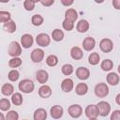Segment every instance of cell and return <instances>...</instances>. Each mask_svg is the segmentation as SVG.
Wrapping results in <instances>:
<instances>
[{"label": "cell", "instance_id": "1", "mask_svg": "<svg viewBox=\"0 0 120 120\" xmlns=\"http://www.w3.org/2000/svg\"><path fill=\"white\" fill-rule=\"evenodd\" d=\"M19 90L22 91V93H25V94H29V93H32L34 91V88H35V84L34 82L29 80V79H24V80H22L20 82H19Z\"/></svg>", "mask_w": 120, "mask_h": 120}, {"label": "cell", "instance_id": "2", "mask_svg": "<svg viewBox=\"0 0 120 120\" xmlns=\"http://www.w3.org/2000/svg\"><path fill=\"white\" fill-rule=\"evenodd\" d=\"M8 55L12 57H18L22 54V45L19 44L17 41H12L8 45Z\"/></svg>", "mask_w": 120, "mask_h": 120}, {"label": "cell", "instance_id": "3", "mask_svg": "<svg viewBox=\"0 0 120 120\" xmlns=\"http://www.w3.org/2000/svg\"><path fill=\"white\" fill-rule=\"evenodd\" d=\"M109 94V87L104 82H99L95 86V95L98 98H104Z\"/></svg>", "mask_w": 120, "mask_h": 120}, {"label": "cell", "instance_id": "4", "mask_svg": "<svg viewBox=\"0 0 120 120\" xmlns=\"http://www.w3.org/2000/svg\"><path fill=\"white\" fill-rule=\"evenodd\" d=\"M36 42L40 47H47L51 42V38L45 33H40L36 38Z\"/></svg>", "mask_w": 120, "mask_h": 120}, {"label": "cell", "instance_id": "5", "mask_svg": "<svg viewBox=\"0 0 120 120\" xmlns=\"http://www.w3.org/2000/svg\"><path fill=\"white\" fill-rule=\"evenodd\" d=\"M68 112L72 118H79L82 113V108L78 104H73L68 107Z\"/></svg>", "mask_w": 120, "mask_h": 120}, {"label": "cell", "instance_id": "6", "mask_svg": "<svg viewBox=\"0 0 120 120\" xmlns=\"http://www.w3.org/2000/svg\"><path fill=\"white\" fill-rule=\"evenodd\" d=\"M99 114V111L98 108V105L95 104H90L85 108V115L91 119V118H97L98 115Z\"/></svg>", "mask_w": 120, "mask_h": 120}, {"label": "cell", "instance_id": "7", "mask_svg": "<svg viewBox=\"0 0 120 120\" xmlns=\"http://www.w3.org/2000/svg\"><path fill=\"white\" fill-rule=\"evenodd\" d=\"M99 48L103 52H110L113 49V43L110 38H103L99 42Z\"/></svg>", "mask_w": 120, "mask_h": 120}, {"label": "cell", "instance_id": "8", "mask_svg": "<svg viewBox=\"0 0 120 120\" xmlns=\"http://www.w3.org/2000/svg\"><path fill=\"white\" fill-rule=\"evenodd\" d=\"M98 108L99 111V115L107 116L111 112V105L106 101H99L98 103Z\"/></svg>", "mask_w": 120, "mask_h": 120}, {"label": "cell", "instance_id": "9", "mask_svg": "<svg viewBox=\"0 0 120 120\" xmlns=\"http://www.w3.org/2000/svg\"><path fill=\"white\" fill-rule=\"evenodd\" d=\"M34 42V38L31 35L29 34H24L22 36L21 38V45L22 46V48L24 49H28L33 45Z\"/></svg>", "mask_w": 120, "mask_h": 120}, {"label": "cell", "instance_id": "10", "mask_svg": "<svg viewBox=\"0 0 120 120\" xmlns=\"http://www.w3.org/2000/svg\"><path fill=\"white\" fill-rule=\"evenodd\" d=\"M76 76H77L78 79L84 81V80H87L89 78L90 71H89L88 68H86L84 67H80L76 69Z\"/></svg>", "mask_w": 120, "mask_h": 120}, {"label": "cell", "instance_id": "11", "mask_svg": "<svg viewBox=\"0 0 120 120\" xmlns=\"http://www.w3.org/2000/svg\"><path fill=\"white\" fill-rule=\"evenodd\" d=\"M44 57V52L41 49H35L31 52V59L35 63H39L43 60Z\"/></svg>", "mask_w": 120, "mask_h": 120}, {"label": "cell", "instance_id": "12", "mask_svg": "<svg viewBox=\"0 0 120 120\" xmlns=\"http://www.w3.org/2000/svg\"><path fill=\"white\" fill-rule=\"evenodd\" d=\"M50 112H51V115L53 119H59V118L62 117L64 110L60 105H54L51 108Z\"/></svg>", "mask_w": 120, "mask_h": 120}, {"label": "cell", "instance_id": "13", "mask_svg": "<svg viewBox=\"0 0 120 120\" xmlns=\"http://www.w3.org/2000/svg\"><path fill=\"white\" fill-rule=\"evenodd\" d=\"M95 45H96V40L94 38L92 37H87L83 39L82 41V47L85 51H92L94 48H95Z\"/></svg>", "mask_w": 120, "mask_h": 120}, {"label": "cell", "instance_id": "14", "mask_svg": "<svg viewBox=\"0 0 120 120\" xmlns=\"http://www.w3.org/2000/svg\"><path fill=\"white\" fill-rule=\"evenodd\" d=\"M38 95L42 98H48L52 95V88L47 84H43L38 89Z\"/></svg>", "mask_w": 120, "mask_h": 120}, {"label": "cell", "instance_id": "15", "mask_svg": "<svg viewBox=\"0 0 120 120\" xmlns=\"http://www.w3.org/2000/svg\"><path fill=\"white\" fill-rule=\"evenodd\" d=\"M74 87V83L73 81L70 78H67L65 80H63L62 83H61V89L66 92V93H69Z\"/></svg>", "mask_w": 120, "mask_h": 120}, {"label": "cell", "instance_id": "16", "mask_svg": "<svg viewBox=\"0 0 120 120\" xmlns=\"http://www.w3.org/2000/svg\"><path fill=\"white\" fill-rule=\"evenodd\" d=\"M36 79L37 81L39 82V83H45L48 79H49V75H48V72L44 69H39L38 70L37 72V75H36Z\"/></svg>", "mask_w": 120, "mask_h": 120}, {"label": "cell", "instance_id": "17", "mask_svg": "<svg viewBox=\"0 0 120 120\" xmlns=\"http://www.w3.org/2000/svg\"><path fill=\"white\" fill-rule=\"evenodd\" d=\"M70 56L75 60H81L83 57V52L80 47H72L70 50Z\"/></svg>", "mask_w": 120, "mask_h": 120}, {"label": "cell", "instance_id": "18", "mask_svg": "<svg viewBox=\"0 0 120 120\" xmlns=\"http://www.w3.org/2000/svg\"><path fill=\"white\" fill-rule=\"evenodd\" d=\"M107 82L111 85H117L118 82H119V75H117L115 72H110L108 75H107Z\"/></svg>", "mask_w": 120, "mask_h": 120}, {"label": "cell", "instance_id": "19", "mask_svg": "<svg viewBox=\"0 0 120 120\" xmlns=\"http://www.w3.org/2000/svg\"><path fill=\"white\" fill-rule=\"evenodd\" d=\"M33 117H34V120H46L47 112L42 108H38L35 111Z\"/></svg>", "mask_w": 120, "mask_h": 120}, {"label": "cell", "instance_id": "20", "mask_svg": "<svg viewBox=\"0 0 120 120\" xmlns=\"http://www.w3.org/2000/svg\"><path fill=\"white\" fill-rule=\"evenodd\" d=\"M76 29L80 33H84L89 29V22L86 20H80L77 23Z\"/></svg>", "mask_w": 120, "mask_h": 120}, {"label": "cell", "instance_id": "21", "mask_svg": "<svg viewBox=\"0 0 120 120\" xmlns=\"http://www.w3.org/2000/svg\"><path fill=\"white\" fill-rule=\"evenodd\" d=\"M75 92L79 96H83L88 92V86L84 82H80L75 87Z\"/></svg>", "mask_w": 120, "mask_h": 120}, {"label": "cell", "instance_id": "22", "mask_svg": "<svg viewBox=\"0 0 120 120\" xmlns=\"http://www.w3.org/2000/svg\"><path fill=\"white\" fill-rule=\"evenodd\" d=\"M1 92L3 95L5 96H10V95H13L14 93V86L11 84V83H5L2 85V88H1Z\"/></svg>", "mask_w": 120, "mask_h": 120}, {"label": "cell", "instance_id": "23", "mask_svg": "<svg viewBox=\"0 0 120 120\" xmlns=\"http://www.w3.org/2000/svg\"><path fill=\"white\" fill-rule=\"evenodd\" d=\"M65 19L67 20H69V21H72V22H75L77 19H78V13L75 9L73 8H68L66 13H65Z\"/></svg>", "mask_w": 120, "mask_h": 120}, {"label": "cell", "instance_id": "24", "mask_svg": "<svg viewBox=\"0 0 120 120\" xmlns=\"http://www.w3.org/2000/svg\"><path fill=\"white\" fill-rule=\"evenodd\" d=\"M3 28L6 32H8V33H13L16 31V23L14 21L12 20H9L8 22H5L3 24Z\"/></svg>", "mask_w": 120, "mask_h": 120}, {"label": "cell", "instance_id": "25", "mask_svg": "<svg viewBox=\"0 0 120 120\" xmlns=\"http://www.w3.org/2000/svg\"><path fill=\"white\" fill-rule=\"evenodd\" d=\"M52 38L54 41H61L64 38V32L60 29H54L52 32Z\"/></svg>", "mask_w": 120, "mask_h": 120}, {"label": "cell", "instance_id": "26", "mask_svg": "<svg viewBox=\"0 0 120 120\" xmlns=\"http://www.w3.org/2000/svg\"><path fill=\"white\" fill-rule=\"evenodd\" d=\"M99 60H100V56L98 52H92L88 56V62L90 65H93V66L98 65L99 63Z\"/></svg>", "mask_w": 120, "mask_h": 120}, {"label": "cell", "instance_id": "27", "mask_svg": "<svg viewBox=\"0 0 120 120\" xmlns=\"http://www.w3.org/2000/svg\"><path fill=\"white\" fill-rule=\"evenodd\" d=\"M112 67H113V63H112V61L110 60V59H105V60H103L102 63H101V65H100L101 69L104 70V71H110V70L112 68Z\"/></svg>", "mask_w": 120, "mask_h": 120}, {"label": "cell", "instance_id": "28", "mask_svg": "<svg viewBox=\"0 0 120 120\" xmlns=\"http://www.w3.org/2000/svg\"><path fill=\"white\" fill-rule=\"evenodd\" d=\"M11 102L16 106H20L22 103V96L20 93H14L11 96Z\"/></svg>", "mask_w": 120, "mask_h": 120}, {"label": "cell", "instance_id": "29", "mask_svg": "<svg viewBox=\"0 0 120 120\" xmlns=\"http://www.w3.org/2000/svg\"><path fill=\"white\" fill-rule=\"evenodd\" d=\"M31 22H32V24L35 25V26H39L43 23V17L39 14H35L32 19H31Z\"/></svg>", "mask_w": 120, "mask_h": 120}, {"label": "cell", "instance_id": "30", "mask_svg": "<svg viewBox=\"0 0 120 120\" xmlns=\"http://www.w3.org/2000/svg\"><path fill=\"white\" fill-rule=\"evenodd\" d=\"M46 63H47V65H48L49 67H54V66H56L57 63H58V58H57L56 55L51 54V55H49V56L46 58Z\"/></svg>", "mask_w": 120, "mask_h": 120}, {"label": "cell", "instance_id": "31", "mask_svg": "<svg viewBox=\"0 0 120 120\" xmlns=\"http://www.w3.org/2000/svg\"><path fill=\"white\" fill-rule=\"evenodd\" d=\"M22 65V59L20 57H12L9 61H8V66L11 68H18L19 66Z\"/></svg>", "mask_w": 120, "mask_h": 120}, {"label": "cell", "instance_id": "32", "mask_svg": "<svg viewBox=\"0 0 120 120\" xmlns=\"http://www.w3.org/2000/svg\"><path fill=\"white\" fill-rule=\"evenodd\" d=\"M19 77H20V73H19V71L16 70V69L10 70V71L8 72V80L11 81V82H16V81L19 79Z\"/></svg>", "mask_w": 120, "mask_h": 120}, {"label": "cell", "instance_id": "33", "mask_svg": "<svg viewBox=\"0 0 120 120\" xmlns=\"http://www.w3.org/2000/svg\"><path fill=\"white\" fill-rule=\"evenodd\" d=\"M10 108V101L7 98L0 99V109L1 111H8Z\"/></svg>", "mask_w": 120, "mask_h": 120}, {"label": "cell", "instance_id": "34", "mask_svg": "<svg viewBox=\"0 0 120 120\" xmlns=\"http://www.w3.org/2000/svg\"><path fill=\"white\" fill-rule=\"evenodd\" d=\"M10 19V13L8 11H4V10H1L0 11V22L5 23L7 22H8Z\"/></svg>", "mask_w": 120, "mask_h": 120}, {"label": "cell", "instance_id": "35", "mask_svg": "<svg viewBox=\"0 0 120 120\" xmlns=\"http://www.w3.org/2000/svg\"><path fill=\"white\" fill-rule=\"evenodd\" d=\"M62 25H63V28H64L65 30H67V31H71V30L73 29V27H74V22L65 19V20L63 21Z\"/></svg>", "mask_w": 120, "mask_h": 120}, {"label": "cell", "instance_id": "36", "mask_svg": "<svg viewBox=\"0 0 120 120\" xmlns=\"http://www.w3.org/2000/svg\"><path fill=\"white\" fill-rule=\"evenodd\" d=\"M73 70H74V68H73V67L70 64H65L62 67V73L64 75H67V76L70 75L73 72Z\"/></svg>", "mask_w": 120, "mask_h": 120}, {"label": "cell", "instance_id": "37", "mask_svg": "<svg viewBox=\"0 0 120 120\" xmlns=\"http://www.w3.org/2000/svg\"><path fill=\"white\" fill-rule=\"evenodd\" d=\"M19 114L15 111H9L6 114V120H18Z\"/></svg>", "mask_w": 120, "mask_h": 120}, {"label": "cell", "instance_id": "38", "mask_svg": "<svg viewBox=\"0 0 120 120\" xmlns=\"http://www.w3.org/2000/svg\"><path fill=\"white\" fill-rule=\"evenodd\" d=\"M35 4H36V1H33V0H25L23 2V7H24V8L26 10L31 11V10L34 9Z\"/></svg>", "mask_w": 120, "mask_h": 120}, {"label": "cell", "instance_id": "39", "mask_svg": "<svg viewBox=\"0 0 120 120\" xmlns=\"http://www.w3.org/2000/svg\"><path fill=\"white\" fill-rule=\"evenodd\" d=\"M111 120H120V111L115 110L111 114Z\"/></svg>", "mask_w": 120, "mask_h": 120}, {"label": "cell", "instance_id": "40", "mask_svg": "<svg viewBox=\"0 0 120 120\" xmlns=\"http://www.w3.org/2000/svg\"><path fill=\"white\" fill-rule=\"evenodd\" d=\"M40 3L45 7H50L54 3V1L53 0H42V1H40Z\"/></svg>", "mask_w": 120, "mask_h": 120}, {"label": "cell", "instance_id": "41", "mask_svg": "<svg viewBox=\"0 0 120 120\" xmlns=\"http://www.w3.org/2000/svg\"><path fill=\"white\" fill-rule=\"evenodd\" d=\"M112 6L115 9H120V0H113Z\"/></svg>", "mask_w": 120, "mask_h": 120}, {"label": "cell", "instance_id": "42", "mask_svg": "<svg viewBox=\"0 0 120 120\" xmlns=\"http://www.w3.org/2000/svg\"><path fill=\"white\" fill-rule=\"evenodd\" d=\"M61 3L64 6H70V5L73 4V1L72 0H68V1H67V0H61Z\"/></svg>", "mask_w": 120, "mask_h": 120}, {"label": "cell", "instance_id": "43", "mask_svg": "<svg viewBox=\"0 0 120 120\" xmlns=\"http://www.w3.org/2000/svg\"><path fill=\"white\" fill-rule=\"evenodd\" d=\"M115 102H116L118 105H120V93L115 97Z\"/></svg>", "mask_w": 120, "mask_h": 120}, {"label": "cell", "instance_id": "44", "mask_svg": "<svg viewBox=\"0 0 120 120\" xmlns=\"http://www.w3.org/2000/svg\"><path fill=\"white\" fill-rule=\"evenodd\" d=\"M0 118H1V120H5V116L3 113H0Z\"/></svg>", "mask_w": 120, "mask_h": 120}, {"label": "cell", "instance_id": "45", "mask_svg": "<svg viewBox=\"0 0 120 120\" xmlns=\"http://www.w3.org/2000/svg\"><path fill=\"white\" fill-rule=\"evenodd\" d=\"M117 69H118V72H119V73H120V65H119V66H118V68H117Z\"/></svg>", "mask_w": 120, "mask_h": 120}, {"label": "cell", "instance_id": "46", "mask_svg": "<svg viewBox=\"0 0 120 120\" xmlns=\"http://www.w3.org/2000/svg\"><path fill=\"white\" fill-rule=\"evenodd\" d=\"M89 120H98L97 118H91V119H89Z\"/></svg>", "mask_w": 120, "mask_h": 120}]
</instances>
